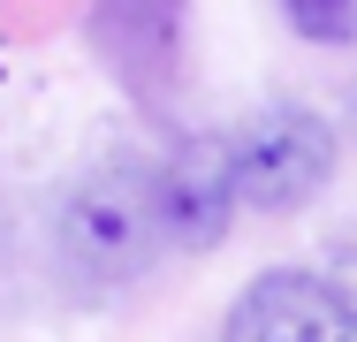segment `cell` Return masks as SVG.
Instances as JSON below:
<instances>
[{
  "mask_svg": "<svg viewBox=\"0 0 357 342\" xmlns=\"http://www.w3.org/2000/svg\"><path fill=\"white\" fill-rule=\"evenodd\" d=\"M61 259L84 281H130L152 267V251L167 244L160 221V168L144 160H107L61 198Z\"/></svg>",
  "mask_w": 357,
  "mask_h": 342,
  "instance_id": "obj_1",
  "label": "cell"
},
{
  "mask_svg": "<svg viewBox=\"0 0 357 342\" xmlns=\"http://www.w3.org/2000/svg\"><path fill=\"white\" fill-rule=\"evenodd\" d=\"M228 144H236L243 213H296V205L319 198L327 175H335V130H327L312 107H266V114H251Z\"/></svg>",
  "mask_w": 357,
  "mask_h": 342,
  "instance_id": "obj_2",
  "label": "cell"
},
{
  "mask_svg": "<svg viewBox=\"0 0 357 342\" xmlns=\"http://www.w3.org/2000/svg\"><path fill=\"white\" fill-rule=\"evenodd\" d=\"M282 15L312 46H350L357 38V0H282Z\"/></svg>",
  "mask_w": 357,
  "mask_h": 342,
  "instance_id": "obj_5",
  "label": "cell"
},
{
  "mask_svg": "<svg viewBox=\"0 0 357 342\" xmlns=\"http://www.w3.org/2000/svg\"><path fill=\"white\" fill-rule=\"evenodd\" d=\"M236 213H243V191H236V144L228 137H190V144H175L160 160V221H167V244L213 251Z\"/></svg>",
  "mask_w": 357,
  "mask_h": 342,
  "instance_id": "obj_4",
  "label": "cell"
},
{
  "mask_svg": "<svg viewBox=\"0 0 357 342\" xmlns=\"http://www.w3.org/2000/svg\"><path fill=\"white\" fill-rule=\"evenodd\" d=\"M327 281H335V289H342V304H357V244H342V251H335V259H327Z\"/></svg>",
  "mask_w": 357,
  "mask_h": 342,
  "instance_id": "obj_6",
  "label": "cell"
},
{
  "mask_svg": "<svg viewBox=\"0 0 357 342\" xmlns=\"http://www.w3.org/2000/svg\"><path fill=\"white\" fill-rule=\"evenodd\" d=\"M220 342H357V304L319 267H274L228 304Z\"/></svg>",
  "mask_w": 357,
  "mask_h": 342,
  "instance_id": "obj_3",
  "label": "cell"
}]
</instances>
